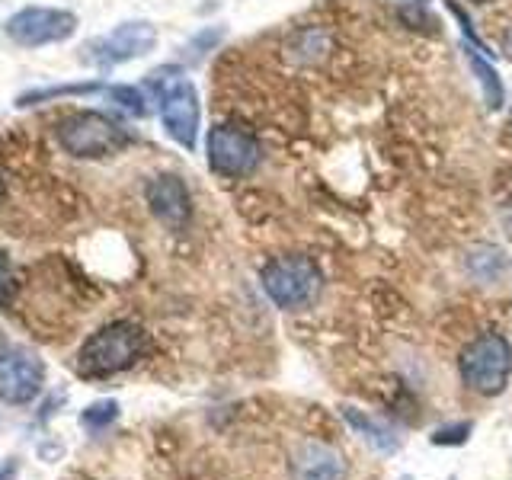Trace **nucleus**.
Returning a JSON list of instances; mask_svg holds the SVG:
<instances>
[{
  "mask_svg": "<svg viewBox=\"0 0 512 480\" xmlns=\"http://www.w3.org/2000/svg\"><path fill=\"white\" fill-rule=\"evenodd\" d=\"M13 266H10V260L4 253H0V301H7L10 298V292H13Z\"/></svg>",
  "mask_w": 512,
  "mask_h": 480,
  "instance_id": "nucleus-18",
  "label": "nucleus"
},
{
  "mask_svg": "<svg viewBox=\"0 0 512 480\" xmlns=\"http://www.w3.org/2000/svg\"><path fill=\"white\" fill-rule=\"evenodd\" d=\"M170 74H173V68L154 71L148 84L157 93L160 122H164L167 135L176 144H183L186 151H192V148H196V141H199V119H202L199 93L186 77H170Z\"/></svg>",
  "mask_w": 512,
  "mask_h": 480,
  "instance_id": "nucleus-2",
  "label": "nucleus"
},
{
  "mask_svg": "<svg viewBox=\"0 0 512 480\" xmlns=\"http://www.w3.org/2000/svg\"><path fill=\"white\" fill-rule=\"evenodd\" d=\"M471 4H490V0H471Z\"/></svg>",
  "mask_w": 512,
  "mask_h": 480,
  "instance_id": "nucleus-21",
  "label": "nucleus"
},
{
  "mask_svg": "<svg viewBox=\"0 0 512 480\" xmlns=\"http://www.w3.org/2000/svg\"><path fill=\"white\" fill-rule=\"evenodd\" d=\"M144 196H148V205L151 212L160 224H167V228L180 231L183 224L189 221L192 215V202H189V189L180 176L173 173H164V176H154L144 189Z\"/></svg>",
  "mask_w": 512,
  "mask_h": 480,
  "instance_id": "nucleus-10",
  "label": "nucleus"
},
{
  "mask_svg": "<svg viewBox=\"0 0 512 480\" xmlns=\"http://www.w3.org/2000/svg\"><path fill=\"white\" fill-rule=\"evenodd\" d=\"M509 372H512V349L506 343V336H500V333L477 336V340H471L461 352L464 384L484 397L503 394Z\"/></svg>",
  "mask_w": 512,
  "mask_h": 480,
  "instance_id": "nucleus-4",
  "label": "nucleus"
},
{
  "mask_svg": "<svg viewBox=\"0 0 512 480\" xmlns=\"http://www.w3.org/2000/svg\"><path fill=\"white\" fill-rule=\"evenodd\" d=\"M484 48L480 45H464V58H468V68L474 71V77H477V84H480V93H484V103H487V109H500L503 103H506V93H503V80H500V74L493 71V64L480 55Z\"/></svg>",
  "mask_w": 512,
  "mask_h": 480,
  "instance_id": "nucleus-12",
  "label": "nucleus"
},
{
  "mask_svg": "<svg viewBox=\"0 0 512 480\" xmlns=\"http://www.w3.org/2000/svg\"><path fill=\"white\" fill-rule=\"evenodd\" d=\"M77 29V16L68 10H48V7H26L13 13L7 20V36L16 45L39 48V45H55L71 39Z\"/></svg>",
  "mask_w": 512,
  "mask_h": 480,
  "instance_id": "nucleus-8",
  "label": "nucleus"
},
{
  "mask_svg": "<svg viewBox=\"0 0 512 480\" xmlns=\"http://www.w3.org/2000/svg\"><path fill=\"white\" fill-rule=\"evenodd\" d=\"M260 157H263L260 141H256L247 128L215 125L212 132H208V167L218 176H228V180L247 176L256 170Z\"/></svg>",
  "mask_w": 512,
  "mask_h": 480,
  "instance_id": "nucleus-6",
  "label": "nucleus"
},
{
  "mask_svg": "<svg viewBox=\"0 0 512 480\" xmlns=\"http://www.w3.org/2000/svg\"><path fill=\"white\" fill-rule=\"evenodd\" d=\"M116 416H119L116 400H103V404H93V407L84 410V423L90 429H103V426H109L112 420H116Z\"/></svg>",
  "mask_w": 512,
  "mask_h": 480,
  "instance_id": "nucleus-16",
  "label": "nucleus"
},
{
  "mask_svg": "<svg viewBox=\"0 0 512 480\" xmlns=\"http://www.w3.org/2000/svg\"><path fill=\"white\" fill-rule=\"evenodd\" d=\"M410 4H426V0H410Z\"/></svg>",
  "mask_w": 512,
  "mask_h": 480,
  "instance_id": "nucleus-22",
  "label": "nucleus"
},
{
  "mask_svg": "<svg viewBox=\"0 0 512 480\" xmlns=\"http://www.w3.org/2000/svg\"><path fill=\"white\" fill-rule=\"evenodd\" d=\"M266 295L285 311L311 304L320 292V269L308 256H279L263 269Z\"/></svg>",
  "mask_w": 512,
  "mask_h": 480,
  "instance_id": "nucleus-5",
  "label": "nucleus"
},
{
  "mask_svg": "<svg viewBox=\"0 0 512 480\" xmlns=\"http://www.w3.org/2000/svg\"><path fill=\"white\" fill-rule=\"evenodd\" d=\"M0 480H13V468H10V464H7L4 471H0Z\"/></svg>",
  "mask_w": 512,
  "mask_h": 480,
  "instance_id": "nucleus-20",
  "label": "nucleus"
},
{
  "mask_svg": "<svg viewBox=\"0 0 512 480\" xmlns=\"http://www.w3.org/2000/svg\"><path fill=\"white\" fill-rule=\"evenodd\" d=\"M468 432H471L468 423L445 426V429H436V432H432V442H436V445H458V442H464V436H468Z\"/></svg>",
  "mask_w": 512,
  "mask_h": 480,
  "instance_id": "nucleus-17",
  "label": "nucleus"
},
{
  "mask_svg": "<svg viewBox=\"0 0 512 480\" xmlns=\"http://www.w3.org/2000/svg\"><path fill=\"white\" fill-rule=\"evenodd\" d=\"M106 93H109L112 100H116L125 112H132V116H144V112H148L141 90H135V87H109Z\"/></svg>",
  "mask_w": 512,
  "mask_h": 480,
  "instance_id": "nucleus-15",
  "label": "nucleus"
},
{
  "mask_svg": "<svg viewBox=\"0 0 512 480\" xmlns=\"http://www.w3.org/2000/svg\"><path fill=\"white\" fill-rule=\"evenodd\" d=\"M144 346H148V336H144L138 324H132V320H112V324L90 333L87 343L80 346L77 372L87 378L119 375L141 359Z\"/></svg>",
  "mask_w": 512,
  "mask_h": 480,
  "instance_id": "nucleus-1",
  "label": "nucleus"
},
{
  "mask_svg": "<svg viewBox=\"0 0 512 480\" xmlns=\"http://www.w3.org/2000/svg\"><path fill=\"white\" fill-rule=\"evenodd\" d=\"M292 480H346V461L336 448L324 442H301L292 458Z\"/></svg>",
  "mask_w": 512,
  "mask_h": 480,
  "instance_id": "nucleus-11",
  "label": "nucleus"
},
{
  "mask_svg": "<svg viewBox=\"0 0 512 480\" xmlns=\"http://www.w3.org/2000/svg\"><path fill=\"white\" fill-rule=\"evenodd\" d=\"M157 45V29L148 20H132L122 23L109 32L103 39H93L87 45V58L93 64H122V61H135L144 58L148 52H154Z\"/></svg>",
  "mask_w": 512,
  "mask_h": 480,
  "instance_id": "nucleus-9",
  "label": "nucleus"
},
{
  "mask_svg": "<svg viewBox=\"0 0 512 480\" xmlns=\"http://www.w3.org/2000/svg\"><path fill=\"white\" fill-rule=\"evenodd\" d=\"M58 144L74 157H112L132 144V135L103 112H74L55 128Z\"/></svg>",
  "mask_w": 512,
  "mask_h": 480,
  "instance_id": "nucleus-3",
  "label": "nucleus"
},
{
  "mask_svg": "<svg viewBox=\"0 0 512 480\" xmlns=\"http://www.w3.org/2000/svg\"><path fill=\"white\" fill-rule=\"evenodd\" d=\"M45 365L32 349L10 346L0 352V400L13 407L32 404L42 391Z\"/></svg>",
  "mask_w": 512,
  "mask_h": 480,
  "instance_id": "nucleus-7",
  "label": "nucleus"
},
{
  "mask_svg": "<svg viewBox=\"0 0 512 480\" xmlns=\"http://www.w3.org/2000/svg\"><path fill=\"white\" fill-rule=\"evenodd\" d=\"M343 416H346L349 426H356L362 432V439H368L378 448V452H397L400 439H397V432L388 423H381V420H375V416H368V413H362L356 407H346Z\"/></svg>",
  "mask_w": 512,
  "mask_h": 480,
  "instance_id": "nucleus-13",
  "label": "nucleus"
},
{
  "mask_svg": "<svg viewBox=\"0 0 512 480\" xmlns=\"http://www.w3.org/2000/svg\"><path fill=\"white\" fill-rule=\"evenodd\" d=\"M503 52H506V58L512 61V29L503 36Z\"/></svg>",
  "mask_w": 512,
  "mask_h": 480,
  "instance_id": "nucleus-19",
  "label": "nucleus"
},
{
  "mask_svg": "<svg viewBox=\"0 0 512 480\" xmlns=\"http://www.w3.org/2000/svg\"><path fill=\"white\" fill-rule=\"evenodd\" d=\"M468 269L480 282H496V279L506 276L509 260H506V253L500 247H474L468 253Z\"/></svg>",
  "mask_w": 512,
  "mask_h": 480,
  "instance_id": "nucleus-14",
  "label": "nucleus"
}]
</instances>
